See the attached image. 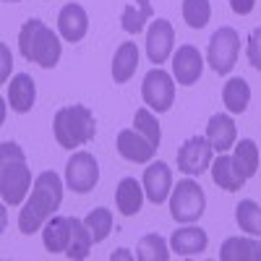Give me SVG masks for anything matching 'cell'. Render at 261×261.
I'll return each mask as SVG.
<instances>
[{
    "label": "cell",
    "mask_w": 261,
    "mask_h": 261,
    "mask_svg": "<svg viewBox=\"0 0 261 261\" xmlns=\"http://www.w3.org/2000/svg\"><path fill=\"white\" fill-rule=\"evenodd\" d=\"M32 188V170L27 165L24 149L16 141L0 144V196L8 206H18Z\"/></svg>",
    "instance_id": "cell-2"
},
{
    "label": "cell",
    "mask_w": 261,
    "mask_h": 261,
    "mask_svg": "<svg viewBox=\"0 0 261 261\" xmlns=\"http://www.w3.org/2000/svg\"><path fill=\"white\" fill-rule=\"evenodd\" d=\"M222 261H261V243L253 238H227L220 248Z\"/></svg>",
    "instance_id": "cell-22"
},
{
    "label": "cell",
    "mask_w": 261,
    "mask_h": 261,
    "mask_svg": "<svg viewBox=\"0 0 261 261\" xmlns=\"http://www.w3.org/2000/svg\"><path fill=\"white\" fill-rule=\"evenodd\" d=\"M115 146H118V154L128 162H136V165H146L154 160L157 154V146L151 144L144 134H139L136 128H125L118 134L115 139Z\"/></svg>",
    "instance_id": "cell-10"
},
{
    "label": "cell",
    "mask_w": 261,
    "mask_h": 261,
    "mask_svg": "<svg viewBox=\"0 0 261 261\" xmlns=\"http://www.w3.org/2000/svg\"><path fill=\"white\" fill-rule=\"evenodd\" d=\"M6 3H18V0H6Z\"/></svg>",
    "instance_id": "cell-34"
},
{
    "label": "cell",
    "mask_w": 261,
    "mask_h": 261,
    "mask_svg": "<svg viewBox=\"0 0 261 261\" xmlns=\"http://www.w3.org/2000/svg\"><path fill=\"white\" fill-rule=\"evenodd\" d=\"M246 55H248V63L253 65L256 71H261V27H256L251 34H248V47H246Z\"/></svg>",
    "instance_id": "cell-32"
},
{
    "label": "cell",
    "mask_w": 261,
    "mask_h": 261,
    "mask_svg": "<svg viewBox=\"0 0 261 261\" xmlns=\"http://www.w3.org/2000/svg\"><path fill=\"white\" fill-rule=\"evenodd\" d=\"M139 68V47L136 42H120L113 58V79L115 84H128Z\"/></svg>",
    "instance_id": "cell-21"
},
{
    "label": "cell",
    "mask_w": 261,
    "mask_h": 261,
    "mask_svg": "<svg viewBox=\"0 0 261 261\" xmlns=\"http://www.w3.org/2000/svg\"><path fill=\"white\" fill-rule=\"evenodd\" d=\"M206 246H209L206 232L201 227H193V225L175 230L172 238H170V248L175 251L178 256H199V253L206 251Z\"/></svg>",
    "instance_id": "cell-18"
},
{
    "label": "cell",
    "mask_w": 261,
    "mask_h": 261,
    "mask_svg": "<svg viewBox=\"0 0 261 261\" xmlns=\"http://www.w3.org/2000/svg\"><path fill=\"white\" fill-rule=\"evenodd\" d=\"M212 180L220 186L222 191H241L243 186H246V175H243V170L238 167V162H235V157H227V154H220L214 162H212Z\"/></svg>",
    "instance_id": "cell-16"
},
{
    "label": "cell",
    "mask_w": 261,
    "mask_h": 261,
    "mask_svg": "<svg viewBox=\"0 0 261 261\" xmlns=\"http://www.w3.org/2000/svg\"><path fill=\"white\" fill-rule=\"evenodd\" d=\"M204 71V58L193 45H180L172 55V79L180 86H193L201 79Z\"/></svg>",
    "instance_id": "cell-11"
},
{
    "label": "cell",
    "mask_w": 261,
    "mask_h": 261,
    "mask_svg": "<svg viewBox=\"0 0 261 261\" xmlns=\"http://www.w3.org/2000/svg\"><path fill=\"white\" fill-rule=\"evenodd\" d=\"M151 0H136V3H130L123 8V16H120V27L123 32L128 34H139L144 29V24L151 18Z\"/></svg>",
    "instance_id": "cell-25"
},
{
    "label": "cell",
    "mask_w": 261,
    "mask_h": 261,
    "mask_svg": "<svg viewBox=\"0 0 261 261\" xmlns=\"http://www.w3.org/2000/svg\"><path fill=\"white\" fill-rule=\"evenodd\" d=\"M53 134L63 149H76L89 144L97 134V120L86 105L60 107L53 118Z\"/></svg>",
    "instance_id": "cell-4"
},
{
    "label": "cell",
    "mask_w": 261,
    "mask_h": 261,
    "mask_svg": "<svg viewBox=\"0 0 261 261\" xmlns=\"http://www.w3.org/2000/svg\"><path fill=\"white\" fill-rule=\"evenodd\" d=\"M235 162H238V167L243 170V175L246 178H253L256 175V170H258V146H256V141H251V139H241L235 144Z\"/></svg>",
    "instance_id": "cell-29"
},
{
    "label": "cell",
    "mask_w": 261,
    "mask_h": 261,
    "mask_svg": "<svg viewBox=\"0 0 261 261\" xmlns=\"http://www.w3.org/2000/svg\"><path fill=\"white\" fill-rule=\"evenodd\" d=\"M134 128L139 130V134H144L154 146H160V141H162L160 123H157L154 115H151L149 107H139V110H136V115H134Z\"/></svg>",
    "instance_id": "cell-31"
},
{
    "label": "cell",
    "mask_w": 261,
    "mask_h": 261,
    "mask_svg": "<svg viewBox=\"0 0 261 261\" xmlns=\"http://www.w3.org/2000/svg\"><path fill=\"white\" fill-rule=\"evenodd\" d=\"M144 186L136 180V178H123L115 188V206L123 217H134L141 212V204H144Z\"/></svg>",
    "instance_id": "cell-20"
},
{
    "label": "cell",
    "mask_w": 261,
    "mask_h": 261,
    "mask_svg": "<svg viewBox=\"0 0 261 261\" xmlns=\"http://www.w3.org/2000/svg\"><path fill=\"white\" fill-rule=\"evenodd\" d=\"M206 209V196L201 186L196 180H178V186L170 193V214L172 220L180 225H191L196 220H201V214Z\"/></svg>",
    "instance_id": "cell-5"
},
{
    "label": "cell",
    "mask_w": 261,
    "mask_h": 261,
    "mask_svg": "<svg viewBox=\"0 0 261 261\" xmlns=\"http://www.w3.org/2000/svg\"><path fill=\"white\" fill-rule=\"evenodd\" d=\"M172 45H175V29L167 18L151 21V27L146 32V55L151 63H165L172 55Z\"/></svg>",
    "instance_id": "cell-12"
},
{
    "label": "cell",
    "mask_w": 261,
    "mask_h": 261,
    "mask_svg": "<svg viewBox=\"0 0 261 261\" xmlns=\"http://www.w3.org/2000/svg\"><path fill=\"white\" fill-rule=\"evenodd\" d=\"M238 53H241V34L232 27H220L212 39H209V50H206V63L212 65L214 73H230L238 63Z\"/></svg>",
    "instance_id": "cell-6"
},
{
    "label": "cell",
    "mask_w": 261,
    "mask_h": 261,
    "mask_svg": "<svg viewBox=\"0 0 261 261\" xmlns=\"http://www.w3.org/2000/svg\"><path fill=\"white\" fill-rule=\"evenodd\" d=\"M18 50L27 60L42 65V68H55L63 53L58 34L39 18L24 21V27L18 32Z\"/></svg>",
    "instance_id": "cell-3"
},
{
    "label": "cell",
    "mask_w": 261,
    "mask_h": 261,
    "mask_svg": "<svg viewBox=\"0 0 261 261\" xmlns=\"http://www.w3.org/2000/svg\"><path fill=\"white\" fill-rule=\"evenodd\" d=\"M139 261H167L170 258V248L165 243V238L157 232H149L139 241V251H136Z\"/></svg>",
    "instance_id": "cell-27"
},
{
    "label": "cell",
    "mask_w": 261,
    "mask_h": 261,
    "mask_svg": "<svg viewBox=\"0 0 261 261\" xmlns=\"http://www.w3.org/2000/svg\"><path fill=\"white\" fill-rule=\"evenodd\" d=\"M71 217H60V214H53L50 220L45 222V230H42V243L50 253H65L68 248V241H71Z\"/></svg>",
    "instance_id": "cell-19"
},
{
    "label": "cell",
    "mask_w": 261,
    "mask_h": 261,
    "mask_svg": "<svg viewBox=\"0 0 261 261\" xmlns=\"http://www.w3.org/2000/svg\"><path fill=\"white\" fill-rule=\"evenodd\" d=\"M99 180V165L89 151H76L65 165V186L76 193H89Z\"/></svg>",
    "instance_id": "cell-8"
},
{
    "label": "cell",
    "mask_w": 261,
    "mask_h": 261,
    "mask_svg": "<svg viewBox=\"0 0 261 261\" xmlns=\"http://www.w3.org/2000/svg\"><path fill=\"white\" fill-rule=\"evenodd\" d=\"M183 18L191 29H204L212 18L209 0H183Z\"/></svg>",
    "instance_id": "cell-30"
},
{
    "label": "cell",
    "mask_w": 261,
    "mask_h": 261,
    "mask_svg": "<svg viewBox=\"0 0 261 261\" xmlns=\"http://www.w3.org/2000/svg\"><path fill=\"white\" fill-rule=\"evenodd\" d=\"M235 222L248 235H261V206L251 199H243L235 206Z\"/></svg>",
    "instance_id": "cell-26"
},
{
    "label": "cell",
    "mask_w": 261,
    "mask_h": 261,
    "mask_svg": "<svg viewBox=\"0 0 261 261\" xmlns=\"http://www.w3.org/2000/svg\"><path fill=\"white\" fill-rule=\"evenodd\" d=\"M144 193L151 204H162L167 201V196L172 193V172L167 167V162H151L146 170H144Z\"/></svg>",
    "instance_id": "cell-13"
},
{
    "label": "cell",
    "mask_w": 261,
    "mask_h": 261,
    "mask_svg": "<svg viewBox=\"0 0 261 261\" xmlns=\"http://www.w3.org/2000/svg\"><path fill=\"white\" fill-rule=\"evenodd\" d=\"M84 225L89 227L92 241L94 243H102L105 238L110 235V230H113V212L105 209V206H97V209H92L89 214L84 217Z\"/></svg>",
    "instance_id": "cell-28"
},
{
    "label": "cell",
    "mask_w": 261,
    "mask_h": 261,
    "mask_svg": "<svg viewBox=\"0 0 261 261\" xmlns=\"http://www.w3.org/2000/svg\"><path fill=\"white\" fill-rule=\"evenodd\" d=\"M222 102L227 107V113L232 115H243L248 110V102H251V86L246 79L235 76L222 86Z\"/></svg>",
    "instance_id": "cell-23"
},
{
    "label": "cell",
    "mask_w": 261,
    "mask_h": 261,
    "mask_svg": "<svg viewBox=\"0 0 261 261\" xmlns=\"http://www.w3.org/2000/svg\"><path fill=\"white\" fill-rule=\"evenodd\" d=\"M71 241H68V248H65V256L68 258H73V261H81V258H86L89 256V251H92V232H89V227L84 225V220H79V217H71Z\"/></svg>",
    "instance_id": "cell-24"
},
{
    "label": "cell",
    "mask_w": 261,
    "mask_h": 261,
    "mask_svg": "<svg viewBox=\"0 0 261 261\" xmlns=\"http://www.w3.org/2000/svg\"><path fill=\"white\" fill-rule=\"evenodd\" d=\"M235 136H238V130H235V123L230 115L225 113H217L209 118V125H206V139L212 144L214 151H220V154H225L227 149L235 146Z\"/></svg>",
    "instance_id": "cell-17"
},
{
    "label": "cell",
    "mask_w": 261,
    "mask_h": 261,
    "mask_svg": "<svg viewBox=\"0 0 261 261\" xmlns=\"http://www.w3.org/2000/svg\"><path fill=\"white\" fill-rule=\"evenodd\" d=\"M141 97H144V102L149 105V110L167 113L170 107H172V102H175V79H172L167 71H162L160 65H157V68H151V71L144 76Z\"/></svg>",
    "instance_id": "cell-7"
},
{
    "label": "cell",
    "mask_w": 261,
    "mask_h": 261,
    "mask_svg": "<svg viewBox=\"0 0 261 261\" xmlns=\"http://www.w3.org/2000/svg\"><path fill=\"white\" fill-rule=\"evenodd\" d=\"M230 8H232V13H238V16H248V13L256 8V0H230Z\"/></svg>",
    "instance_id": "cell-33"
},
{
    "label": "cell",
    "mask_w": 261,
    "mask_h": 261,
    "mask_svg": "<svg viewBox=\"0 0 261 261\" xmlns=\"http://www.w3.org/2000/svg\"><path fill=\"white\" fill-rule=\"evenodd\" d=\"M212 154L214 149L206 136H191L178 149V170L186 175H201L212 167Z\"/></svg>",
    "instance_id": "cell-9"
},
{
    "label": "cell",
    "mask_w": 261,
    "mask_h": 261,
    "mask_svg": "<svg viewBox=\"0 0 261 261\" xmlns=\"http://www.w3.org/2000/svg\"><path fill=\"white\" fill-rule=\"evenodd\" d=\"M63 204V180L55 170H45L34 178V188L24 209L18 212V230L24 235L37 232L45 227V222L58 212Z\"/></svg>",
    "instance_id": "cell-1"
},
{
    "label": "cell",
    "mask_w": 261,
    "mask_h": 261,
    "mask_svg": "<svg viewBox=\"0 0 261 261\" xmlns=\"http://www.w3.org/2000/svg\"><path fill=\"white\" fill-rule=\"evenodd\" d=\"M6 99L11 105L13 113H29L34 107V99H37V86H34V79L29 73H16L8 84V92H6Z\"/></svg>",
    "instance_id": "cell-15"
},
{
    "label": "cell",
    "mask_w": 261,
    "mask_h": 261,
    "mask_svg": "<svg viewBox=\"0 0 261 261\" xmlns=\"http://www.w3.org/2000/svg\"><path fill=\"white\" fill-rule=\"evenodd\" d=\"M58 32L65 42H81L89 32V16H86L84 6L65 3L58 13Z\"/></svg>",
    "instance_id": "cell-14"
}]
</instances>
